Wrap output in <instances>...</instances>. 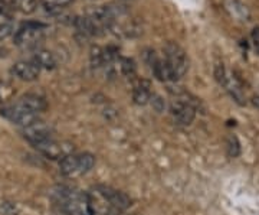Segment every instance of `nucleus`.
<instances>
[{"label": "nucleus", "instance_id": "14", "mask_svg": "<svg viewBox=\"0 0 259 215\" xmlns=\"http://www.w3.org/2000/svg\"><path fill=\"white\" fill-rule=\"evenodd\" d=\"M151 84L147 80H139L136 84H134V88H133V100L134 103L139 104V105H146L147 103H150V98H151Z\"/></svg>", "mask_w": 259, "mask_h": 215}, {"label": "nucleus", "instance_id": "3", "mask_svg": "<svg viewBox=\"0 0 259 215\" xmlns=\"http://www.w3.org/2000/svg\"><path fill=\"white\" fill-rule=\"evenodd\" d=\"M44 29L45 26L39 22H28L23 23L22 28L18 29L13 35V44L23 49H33L37 48L39 42L44 39Z\"/></svg>", "mask_w": 259, "mask_h": 215}, {"label": "nucleus", "instance_id": "24", "mask_svg": "<svg viewBox=\"0 0 259 215\" xmlns=\"http://www.w3.org/2000/svg\"><path fill=\"white\" fill-rule=\"evenodd\" d=\"M120 2H131V0H120Z\"/></svg>", "mask_w": 259, "mask_h": 215}, {"label": "nucleus", "instance_id": "8", "mask_svg": "<svg viewBox=\"0 0 259 215\" xmlns=\"http://www.w3.org/2000/svg\"><path fill=\"white\" fill-rule=\"evenodd\" d=\"M35 149H37L42 155H45L47 158L51 159H64L65 156L71 155L72 153V146L68 145V143H61V141H56L54 139H48V140L40 141L33 145Z\"/></svg>", "mask_w": 259, "mask_h": 215}, {"label": "nucleus", "instance_id": "1", "mask_svg": "<svg viewBox=\"0 0 259 215\" xmlns=\"http://www.w3.org/2000/svg\"><path fill=\"white\" fill-rule=\"evenodd\" d=\"M58 204L66 215H94L91 198L87 194L69 188H61L56 192Z\"/></svg>", "mask_w": 259, "mask_h": 215}, {"label": "nucleus", "instance_id": "11", "mask_svg": "<svg viewBox=\"0 0 259 215\" xmlns=\"http://www.w3.org/2000/svg\"><path fill=\"white\" fill-rule=\"evenodd\" d=\"M97 191L112 208H117L120 211H124V209H127L131 205V199L124 192H120L117 189H112L110 187H98Z\"/></svg>", "mask_w": 259, "mask_h": 215}, {"label": "nucleus", "instance_id": "4", "mask_svg": "<svg viewBox=\"0 0 259 215\" xmlns=\"http://www.w3.org/2000/svg\"><path fill=\"white\" fill-rule=\"evenodd\" d=\"M95 163V159L91 153L83 155H68L64 159L59 160V170L62 175L71 176L75 173H87L91 170Z\"/></svg>", "mask_w": 259, "mask_h": 215}, {"label": "nucleus", "instance_id": "15", "mask_svg": "<svg viewBox=\"0 0 259 215\" xmlns=\"http://www.w3.org/2000/svg\"><path fill=\"white\" fill-rule=\"evenodd\" d=\"M19 103L22 104V105H25V107L29 109L30 112L36 113V114H39L40 112H44L48 107L47 100H45L42 95H39V94L35 93H28L25 94V95H22L20 100H19Z\"/></svg>", "mask_w": 259, "mask_h": 215}, {"label": "nucleus", "instance_id": "22", "mask_svg": "<svg viewBox=\"0 0 259 215\" xmlns=\"http://www.w3.org/2000/svg\"><path fill=\"white\" fill-rule=\"evenodd\" d=\"M150 103H151V105L157 110V112H161V110H164V100L160 97V95H156V94H153L151 95V98H150Z\"/></svg>", "mask_w": 259, "mask_h": 215}, {"label": "nucleus", "instance_id": "2", "mask_svg": "<svg viewBox=\"0 0 259 215\" xmlns=\"http://www.w3.org/2000/svg\"><path fill=\"white\" fill-rule=\"evenodd\" d=\"M163 54H164V61L170 68L175 81L183 78L189 69V58L183 48L180 47L177 42L168 41L166 45L163 47Z\"/></svg>", "mask_w": 259, "mask_h": 215}, {"label": "nucleus", "instance_id": "6", "mask_svg": "<svg viewBox=\"0 0 259 215\" xmlns=\"http://www.w3.org/2000/svg\"><path fill=\"white\" fill-rule=\"evenodd\" d=\"M2 116L3 117H6L9 122L15 123V124H19V126H22V127H26L29 124H32V123H35L36 120H39V114L36 113L30 112L29 109H26L25 105H22V104L16 103V104H9V105H5V107H2Z\"/></svg>", "mask_w": 259, "mask_h": 215}, {"label": "nucleus", "instance_id": "23", "mask_svg": "<svg viewBox=\"0 0 259 215\" xmlns=\"http://www.w3.org/2000/svg\"><path fill=\"white\" fill-rule=\"evenodd\" d=\"M250 37H252V44H253V47H255V49L259 52V26L252 30V35H250Z\"/></svg>", "mask_w": 259, "mask_h": 215}, {"label": "nucleus", "instance_id": "16", "mask_svg": "<svg viewBox=\"0 0 259 215\" xmlns=\"http://www.w3.org/2000/svg\"><path fill=\"white\" fill-rule=\"evenodd\" d=\"M32 62H35L39 68L54 69L56 66V58L48 49H36V52L33 54V58H32Z\"/></svg>", "mask_w": 259, "mask_h": 215}, {"label": "nucleus", "instance_id": "10", "mask_svg": "<svg viewBox=\"0 0 259 215\" xmlns=\"http://www.w3.org/2000/svg\"><path fill=\"white\" fill-rule=\"evenodd\" d=\"M22 133H23V137L30 141L32 145H36V143L48 140V139H52V129L42 120H36L35 123L23 127Z\"/></svg>", "mask_w": 259, "mask_h": 215}, {"label": "nucleus", "instance_id": "17", "mask_svg": "<svg viewBox=\"0 0 259 215\" xmlns=\"http://www.w3.org/2000/svg\"><path fill=\"white\" fill-rule=\"evenodd\" d=\"M117 71L120 75L125 77V78H131L136 75V64L131 58H125V56H118L117 58Z\"/></svg>", "mask_w": 259, "mask_h": 215}, {"label": "nucleus", "instance_id": "18", "mask_svg": "<svg viewBox=\"0 0 259 215\" xmlns=\"http://www.w3.org/2000/svg\"><path fill=\"white\" fill-rule=\"evenodd\" d=\"M12 5H13L15 9L19 10L23 15H32L37 9L36 0H13Z\"/></svg>", "mask_w": 259, "mask_h": 215}, {"label": "nucleus", "instance_id": "20", "mask_svg": "<svg viewBox=\"0 0 259 215\" xmlns=\"http://www.w3.org/2000/svg\"><path fill=\"white\" fill-rule=\"evenodd\" d=\"M15 35V25L12 22L0 23V41H6L8 38Z\"/></svg>", "mask_w": 259, "mask_h": 215}, {"label": "nucleus", "instance_id": "19", "mask_svg": "<svg viewBox=\"0 0 259 215\" xmlns=\"http://www.w3.org/2000/svg\"><path fill=\"white\" fill-rule=\"evenodd\" d=\"M44 6L49 10H59L72 3V0H42Z\"/></svg>", "mask_w": 259, "mask_h": 215}, {"label": "nucleus", "instance_id": "5", "mask_svg": "<svg viewBox=\"0 0 259 215\" xmlns=\"http://www.w3.org/2000/svg\"><path fill=\"white\" fill-rule=\"evenodd\" d=\"M143 58H144V62L147 64L148 68L151 69V73L154 74V77L157 78L158 81H163V83L175 81L173 74H171L170 68L167 65V62L164 61V58H160L154 49L146 48L143 51Z\"/></svg>", "mask_w": 259, "mask_h": 215}, {"label": "nucleus", "instance_id": "21", "mask_svg": "<svg viewBox=\"0 0 259 215\" xmlns=\"http://www.w3.org/2000/svg\"><path fill=\"white\" fill-rule=\"evenodd\" d=\"M228 152H229V156L232 158H236L241 152V148H239V141L235 136L229 137V141H228Z\"/></svg>", "mask_w": 259, "mask_h": 215}, {"label": "nucleus", "instance_id": "13", "mask_svg": "<svg viewBox=\"0 0 259 215\" xmlns=\"http://www.w3.org/2000/svg\"><path fill=\"white\" fill-rule=\"evenodd\" d=\"M223 9L233 20L246 23L250 20V12L241 0H223Z\"/></svg>", "mask_w": 259, "mask_h": 215}, {"label": "nucleus", "instance_id": "7", "mask_svg": "<svg viewBox=\"0 0 259 215\" xmlns=\"http://www.w3.org/2000/svg\"><path fill=\"white\" fill-rule=\"evenodd\" d=\"M214 77H216L218 83L222 87H225V90L231 94L232 98L236 103L241 104V105L245 104V97H243V91H242L239 81L235 78V75H231L226 71V68L223 66V64H218L216 65V68H214Z\"/></svg>", "mask_w": 259, "mask_h": 215}, {"label": "nucleus", "instance_id": "9", "mask_svg": "<svg viewBox=\"0 0 259 215\" xmlns=\"http://www.w3.org/2000/svg\"><path fill=\"white\" fill-rule=\"evenodd\" d=\"M170 114L177 124L189 126L193 123L196 109L193 107V104L187 100H176L170 105Z\"/></svg>", "mask_w": 259, "mask_h": 215}, {"label": "nucleus", "instance_id": "12", "mask_svg": "<svg viewBox=\"0 0 259 215\" xmlns=\"http://www.w3.org/2000/svg\"><path fill=\"white\" fill-rule=\"evenodd\" d=\"M10 71L16 78L22 81H28V83L37 80V77L40 74V68L32 61H19L12 66Z\"/></svg>", "mask_w": 259, "mask_h": 215}]
</instances>
